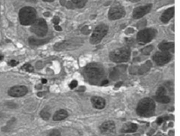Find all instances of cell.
Listing matches in <instances>:
<instances>
[{"mask_svg":"<svg viewBox=\"0 0 180 136\" xmlns=\"http://www.w3.org/2000/svg\"><path fill=\"white\" fill-rule=\"evenodd\" d=\"M22 69L25 70L27 72H32L34 71V68L30 64H25L23 67H22Z\"/></svg>","mask_w":180,"mask_h":136,"instance_id":"cell-24","label":"cell"},{"mask_svg":"<svg viewBox=\"0 0 180 136\" xmlns=\"http://www.w3.org/2000/svg\"><path fill=\"white\" fill-rule=\"evenodd\" d=\"M108 31V27L106 24H100L95 28L90 38V42L92 44H96L104 38Z\"/></svg>","mask_w":180,"mask_h":136,"instance_id":"cell-6","label":"cell"},{"mask_svg":"<svg viewBox=\"0 0 180 136\" xmlns=\"http://www.w3.org/2000/svg\"><path fill=\"white\" fill-rule=\"evenodd\" d=\"M68 116V112L64 109H61L57 111L53 116V120L55 121H61L67 118Z\"/></svg>","mask_w":180,"mask_h":136,"instance_id":"cell-18","label":"cell"},{"mask_svg":"<svg viewBox=\"0 0 180 136\" xmlns=\"http://www.w3.org/2000/svg\"><path fill=\"white\" fill-rule=\"evenodd\" d=\"M48 136H61V133L60 131L57 129H54L52 130Z\"/></svg>","mask_w":180,"mask_h":136,"instance_id":"cell-27","label":"cell"},{"mask_svg":"<svg viewBox=\"0 0 180 136\" xmlns=\"http://www.w3.org/2000/svg\"><path fill=\"white\" fill-rule=\"evenodd\" d=\"M84 75L88 81L92 83L96 84L104 77V68L98 63L88 64L85 68Z\"/></svg>","mask_w":180,"mask_h":136,"instance_id":"cell-1","label":"cell"},{"mask_svg":"<svg viewBox=\"0 0 180 136\" xmlns=\"http://www.w3.org/2000/svg\"><path fill=\"white\" fill-rule=\"evenodd\" d=\"M155 103L150 98H145L138 103L136 112L142 117L149 118L153 116L155 111Z\"/></svg>","mask_w":180,"mask_h":136,"instance_id":"cell-2","label":"cell"},{"mask_svg":"<svg viewBox=\"0 0 180 136\" xmlns=\"http://www.w3.org/2000/svg\"><path fill=\"white\" fill-rule=\"evenodd\" d=\"M80 42L78 40H70L68 41H64L61 42L57 43L54 45V48L55 50H62L64 49L73 48L74 46L78 45Z\"/></svg>","mask_w":180,"mask_h":136,"instance_id":"cell-12","label":"cell"},{"mask_svg":"<svg viewBox=\"0 0 180 136\" xmlns=\"http://www.w3.org/2000/svg\"><path fill=\"white\" fill-rule=\"evenodd\" d=\"M18 62L14 60H12L10 61L9 63L10 66L11 67H15L16 65L18 64Z\"/></svg>","mask_w":180,"mask_h":136,"instance_id":"cell-29","label":"cell"},{"mask_svg":"<svg viewBox=\"0 0 180 136\" xmlns=\"http://www.w3.org/2000/svg\"><path fill=\"white\" fill-rule=\"evenodd\" d=\"M159 48L162 51L174 52V43L173 42H164L161 43L159 45Z\"/></svg>","mask_w":180,"mask_h":136,"instance_id":"cell-19","label":"cell"},{"mask_svg":"<svg viewBox=\"0 0 180 136\" xmlns=\"http://www.w3.org/2000/svg\"><path fill=\"white\" fill-rule=\"evenodd\" d=\"M91 103L92 106L97 109H104L106 105V102L102 97L94 96L91 98Z\"/></svg>","mask_w":180,"mask_h":136,"instance_id":"cell-14","label":"cell"},{"mask_svg":"<svg viewBox=\"0 0 180 136\" xmlns=\"http://www.w3.org/2000/svg\"><path fill=\"white\" fill-rule=\"evenodd\" d=\"M157 34V31L153 28H147L140 31L137 34V41L140 44H145L151 41Z\"/></svg>","mask_w":180,"mask_h":136,"instance_id":"cell-5","label":"cell"},{"mask_svg":"<svg viewBox=\"0 0 180 136\" xmlns=\"http://www.w3.org/2000/svg\"><path fill=\"white\" fill-rule=\"evenodd\" d=\"M122 84L123 82H119L116 83V85H115V87L116 88H119L122 85Z\"/></svg>","mask_w":180,"mask_h":136,"instance_id":"cell-33","label":"cell"},{"mask_svg":"<svg viewBox=\"0 0 180 136\" xmlns=\"http://www.w3.org/2000/svg\"><path fill=\"white\" fill-rule=\"evenodd\" d=\"M28 92V88L25 85H16L10 88L8 94L11 97H21L25 96Z\"/></svg>","mask_w":180,"mask_h":136,"instance_id":"cell-10","label":"cell"},{"mask_svg":"<svg viewBox=\"0 0 180 136\" xmlns=\"http://www.w3.org/2000/svg\"><path fill=\"white\" fill-rule=\"evenodd\" d=\"M152 5L149 4L144 6H141L135 8L133 12V17L135 19L141 18L150 12Z\"/></svg>","mask_w":180,"mask_h":136,"instance_id":"cell-11","label":"cell"},{"mask_svg":"<svg viewBox=\"0 0 180 136\" xmlns=\"http://www.w3.org/2000/svg\"><path fill=\"white\" fill-rule=\"evenodd\" d=\"M101 133L105 135H111L115 133V124L113 121H107L104 122L100 127Z\"/></svg>","mask_w":180,"mask_h":136,"instance_id":"cell-13","label":"cell"},{"mask_svg":"<svg viewBox=\"0 0 180 136\" xmlns=\"http://www.w3.org/2000/svg\"><path fill=\"white\" fill-rule=\"evenodd\" d=\"M153 48V46L150 45V46H148L145 47V48H144L143 49H142L141 52L143 53L144 55H149L150 52L152 51Z\"/></svg>","mask_w":180,"mask_h":136,"instance_id":"cell-26","label":"cell"},{"mask_svg":"<svg viewBox=\"0 0 180 136\" xmlns=\"http://www.w3.org/2000/svg\"><path fill=\"white\" fill-rule=\"evenodd\" d=\"M164 121V118L162 117H159L157 119V123L158 124H161Z\"/></svg>","mask_w":180,"mask_h":136,"instance_id":"cell-31","label":"cell"},{"mask_svg":"<svg viewBox=\"0 0 180 136\" xmlns=\"http://www.w3.org/2000/svg\"><path fill=\"white\" fill-rule=\"evenodd\" d=\"M31 30L37 36H44L48 32V25L43 18H39L32 24Z\"/></svg>","mask_w":180,"mask_h":136,"instance_id":"cell-7","label":"cell"},{"mask_svg":"<svg viewBox=\"0 0 180 136\" xmlns=\"http://www.w3.org/2000/svg\"><path fill=\"white\" fill-rule=\"evenodd\" d=\"M126 67L125 66H118L113 69L112 72L110 73V78L113 80L118 79L119 77L126 70Z\"/></svg>","mask_w":180,"mask_h":136,"instance_id":"cell-16","label":"cell"},{"mask_svg":"<svg viewBox=\"0 0 180 136\" xmlns=\"http://www.w3.org/2000/svg\"><path fill=\"white\" fill-rule=\"evenodd\" d=\"M108 82H109V81H108V80H104V81H103L101 82V85H107V84L108 83Z\"/></svg>","mask_w":180,"mask_h":136,"instance_id":"cell-34","label":"cell"},{"mask_svg":"<svg viewBox=\"0 0 180 136\" xmlns=\"http://www.w3.org/2000/svg\"><path fill=\"white\" fill-rule=\"evenodd\" d=\"M174 15V7L170 8L165 10L164 12L162 14V16L161 17V20L162 22L166 23L173 17Z\"/></svg>","mask_w":180,"mask_h":136,"instance_id":"cell-15","label":"cell"},{"mask_svg":"<svg viewBox=\"0 0 180 136\" xmlns=\"http://www.w3.org/2000/svg\"><path fill=\"white\" fill-rule=\"evenodd\" d=\"M26 1L31 3H36L37 2V0H26Z\"/></svg>","mask_w":180,"mask_h":136,"instance_id":"cell-35","label":"cell"},{"mask_svg":"<svg viewBox=\"0 0 180 136\" xmlns=\"http://www.w3.org/2000/svg\"><path fill=\"white\" fill-rule=\"evenodd\" d=\"M44 2H53L55 0H43Z\"/></svg>","mask_w":180,"mask_h":136,"instance_id":"cell-37","label":"cell"},{"mask_svg":"<svg viewBox=\"0 0 180 136\" xmlns=\"http://www.w3.org/2000/svg\"><path fill=\"white\" fill-rule=\"evenodd\" d=\"M77 85H78V82L76 80H73L70 83V84L69 85V87L71 89H73L76 88L77 86Z\"/></svg>","mask_w":180,"mask_h":136,"instance_id":"cell-28","label":"cell"},{"mask_svg":"<svg viewBox=\"0 0 180 136\" xmlns=\"http://www.w3.org/2000/svg\"><path fill=\"white\" fill-rule=\"evenodd\" d=\"M73 3L76 5L78 8H82L85 6L87 0H71Z\"/></svg>","mask_w":180,"mask_h":136,"instance_id":"cell-23","label":"cell"},{"mask_svg":"<svg viewBox=\"0 0 180 136\" xmlns=\"http://www.w3.org/2000/svg\"><path fill=\"white\" fill-rule=\"evenodd\" d=\"M138 128L137 124L134 123L128 122L123 125V126L121 129V132L123 133H134L138 130Z\"/></svg>","mask_w":180,"mask_h":136,"instance_id":"cell-17","label":"cell"},{"mask_svg":"<svg viewBox=\"0 0 180 136\" xmlns=\"http://www.w3.org/2000/svg\"><path fill=\"white\" fill-rule=\"evenodd\" d=\"M3 59V56L0 54V60H2Z\"/></svg>","mask_w":180,"mask_h":136,"instance_id":"cell-39","label":"cell"},{"mask_svg":"<svg viewBox=\"0 0 180 136\" xmlns=\"http://www.w3.org/2000/svg\"><path fill=\"white\" fill-rule=\"evenodd\" d=\"M55 30L58 31H61L62 30V28L61 27H60L58 25H55Z\"/></svg>","mask_w":180,"mask_h":136,"instance_id":"cell-32","label":"cell"},{"mask_svg":"<svg viewBox=\"0 0 180 136\" xmlns=\"http://www.w3.org/2000/svg\"><path fill=\"white\" fill-rule=\"evenodd\" d=\"M126 12L124 7L119 3H115L110 8L108 12V18L111 20H115L122 18L125 15Z\"/></svg>","mask_w":180,"mask_h":136,"instance_id":"cell-8","label":"cell"},{"mask_svg":"<svg viewBox=\"0 0 180 136\" xmlns=\"http://www.w3.org/2000/svg\"><path fill=\"white\" fill-rule=\"evenodd\" d=\"M49 40L48 39L44 40H38L36 39V38H32V37H31L29 39V42L31 45L38 46V45H42V44H45L46 43L48 42L49 41Z\"/></svg>","mask_w":180,"mask_h":136,"instance_id":"cell-20","label":"cell"},{"mask_svg":"<svg viewBox=\"0 0 180 136\" xmlns=\"http://www.w3.org/2000/svg\"><path fill=\"white\" fill-rule=\"evenodd\" d=\"M155 100L159 103H164V104L168 103H170L171 101L170 98L166 95H163V96H156Z\"/></svg>","mask_w":180,"mask_h":136,"instance_id":"cell-21","label":"cell"},{"mask_svg":"<svg viewBox=\"0 0 180 136\" xmlns=\"http://www.w3.org/2000/svg\"><path fill=\"white\" fill-rule=\"evenodd\" d=\"M52 22L55 25H58L60 22V18L58 16H55L52 20Z\"/></svg>","mask_w":180,"mask_h":136,"instance_id":"cell-30","label":"cell"},{"mask_svg":"<svg viewBox=\"0 0 180 136\" xmlns=\"http://www.w3.org/2000/svg\"><path fill=\"white\" fill-rule=\"evenodd\" d=\"M129 1H131L132 2H138V1H139L140 0H129Z\"/></svg>","mask_w":180,"mask_h":136,"instance_id":"cell-38","label":"cell"},{"mask_svg":"<svg viewBox=\"0 0 180 136\" xmlns=\"http://www.w3.org/2000/svg\"><path fill=\"white\" fill-rule=\"evenodd\" d=\"M36 10L32 7L25 6L19 12L20 22L23 25H32L36 20Z\"/></svg>","mask_w":180,"mask_h":136,"instance_id":"cell-3","label":"cell"},{"mask_svg":"<svg viewBox=\"0 0 180 136\" xmlns=\"http://www.w3.org/2000/svg\"><path fill=\"white\" fill-rule=\"evenodd\" d=\"M131 55L130 49L127 46L117 49L110 54L111 61L115 63H121L126 62L129 59Z\"/></svg>","mask_w":180,"mask_h":136,"instance_id":"cell-4","label":"cell"},{"mask_svg":"<svg viewBox=\"0 0 180 136\" xmlns=\"http://www.w3.org/2000/svg\"><path fill=\"white\" fill-rule=\"evenodd\" d=\"M166 93V90L165 88L163 87H160L158 88L156 94V96H161L165 95Z\"/></svg>","mask_w":180,"mask_h":136,"instance_id":"cell-25","label":"cell"},{"mask_svg":"<svg viewBox=\"0 0 180 136\" xmlns=\"http://www.w3.org/2000/svg\"><path fill=\"white\" fill-rule=\"evenodd\" d=\"M41 81H42L43 84H46V83L47 82V80L46 79H42Z\"/></svg>","mask_w":180,"mask_h":136,"instance_id":"cell-36","label":"cell"},{"mask_svg":"<svg viewBox=\"0 0 180 136\" xmlns=\"http://www.w3.org/2000/svg\"><path fill=\"white\" fill-rule=\"evenodd\" d=\"M172 55L168 52H157L153 57L154 61L158 66H163L170 62Z\"/></svg>","mask_w":180,"mask_h":136,"instance_id":"cell-9","label":"cell"},{"mask_svg":"<svg viewBox=\"0 0 180 136\" xmlns=\"http://www.w3.org/2000/svg\"><path fill=\"white\" fill-rule=\"evenodd\" d=\"M40 116L44 120H48L50 117V113L49 111L46 109H43L40 112Z\"/></svg>","mask_w":180,"mask_h":136,"instance_id":"cell-22","label":"cell"}]
</instances>
